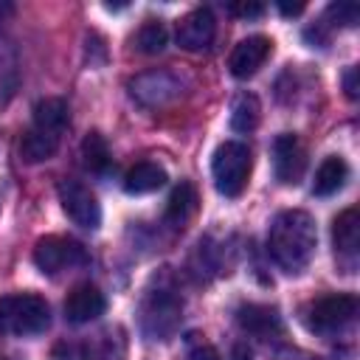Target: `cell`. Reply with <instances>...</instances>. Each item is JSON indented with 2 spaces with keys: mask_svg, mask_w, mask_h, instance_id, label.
Instances as JSON below:
<instances>
[{
  "mask_svg": "<svg viewBox=\"0 0 360 360\" xmlns=\"http://www.w3.org/2000/svg\"><path fill=\"white\" fill-rule=\"evenodd\" d=\"M349 180V166L340 155H329L323 158V163L318 166L315 172V180H312V194L315 197H329L335 191H340Z\"/></svg>",
  "mask_w": 360,
  "mask_h": 360,
  "instance_id": "e0dca14e",
  "label": "cell"
},
{
  "mask_svg": "<svg viewBox=\"0 0 360 360\" xmlns=\"http://www.w3.org/2000/svg\"><path fill=\"white\" fill-rule=\"evenodd\" d=\"M183 90H186L183 79H180L174 70H166V68L138 73V76L129 82V93H132V98H135L138 104L149 107V110L174 104V101L183 96Z\"/></svg>",
  "mask_w": 360,
  "mask_h": 360,
  "instance_id": "52a82bcc",
  "label": "cell"
},
{
  "mask_svg": "<svg viewBox=\"0 0 360 360\" xmlns=\"http://www.w3.org/2000/svg\"><path fill=\"white\" fill-rule=\"evenodd\" d=\"M20 84V62L17 51L8 39L0 37V104H6Z\"/></svg>",
  "mask_w": 360,
  "mask_h": 360,
  "instance_id": "44dd1931",
  "label": "cell"
},
{
  "mask_svg": "<svg viewBox=\"0 0 360 360\" xmlns=\"http://www.w3.org/2000/svg\"><path fill=\"white\" fill-rule=\"evenodd\" d=\"M194 214H197V191H194V186L191 183L174 186V191L169 194V202H166V225L174 228V231H183Z\"/></svg>",
  "mask_w": 360,
  "mask_h": 360,
  "instance_id": "2e32d148",
  "label": "cell"
},
{
  "mask_svg": "<svg viewBox=\"0 0 360 360\" xmlns=\"http://www.w3.org/2000/svg\"><path fill=\"white\" fill-rule=\"evenodd\" d=\"M107 301H104V292L96 287V284H76L68 298H65V318L70 323H87L93 318H98L104 312Z\"/></svg>",
  "mask_w": 360,
  "mask_h": 360,
  "instance_id": "4fadbf2b",
  "label": "cell"
},
{
  "mask_svg": "<svg viewBox=\"0 0 360 360\" xmlns=\"http://www.w3.org/2000/svg\"><path fill=\"white\" fill-rule=\"evenodd\" d=\"M82 160H84V166L93 174H107L110 172L112 155H110V146H107L101 132H87L84 135V141H82Z\"/></svg>",
  "mask_w": 360,
  "mask_h": 360,
  "instance_id": "ffe728a7",
  "label": "cell"
},
{
  "mask_svg": "<svg viewBox=\"0 0 360 360\" xmlns=\"http://www.w3.org/2000/svg\"><path fill=\"white\" fill-rule=\"evenodd\" d=\"M180 315H183V298L172 284L158 281L155 287L146 290L141 301V329L149 340H169L180 326Z\"/></svg>",
  "mask_w": 360,
  "mask_h": 360,
  "instance_id": "3957f363",
  "label": "cell"
},
{
  "mask_svg": "<svg viewBox=\"0 0 360 360\" xmlns=\"http://www.w3.org/2000/svg\"><path fill=\"white\" fill-rule=\"evenodd\" d=\"M59 141H62V132H53L48 127L31 124L22 132V138H20V158L25 163H42V160H48V158L56 155Z\"/></svg>",
  "mask_w": 360,
  "mask_h": 360,
  "instance_id": "5bb4252c",
  "label": "cell"
},
{
  "mask_svg": "<svg viewBox=\"0 0 360 360\" xmlns=\"http://www.w3.org/2000/svg\"><path fill=\"white\" fill-rule=\"evenodd\" d=\"M250 169H253V158L242 141H225L217 146L214 160H211V174H214V186L219 194L239 197L248 186Z\"/></svg>",
  "mask_w": 360,
  "mask_h": 360,
  "instance_id": "277c9868",
  "label": "cell"
},
{
  "mask_svg": "<svg viewBox=\"0 0 360 360\" xmlns=\"http://www.w3.org/2000/svg\"><path fill=\"white\" fill-rule=\"evenodd\" d=\"M59 202H62V211L76 222V225H82V228H87V231H96L98 225H101V205H98V200H96V194L84 186V183H79V180H73V177H65V180H59Z\"/></svg>",
  "mask_w": 360,
  "mask_h": 360,
  "instance_id": "ba28073f",
  "label": "cell"
},
{
  "mask_svg": "<svg viewBox=\"0 0 360 360\" xmlns=\"http://www.w3.org/2000/svg\"><path fill=\"white\" fill-rule=\"evenodd\" d=\"M354 315H357V295L352 292L321 295L309 301V307L304 309V321L309 332H318V335H335L346 329L354 321Z\"/></svg>",
  "mask_w": 360,
  "mask_h": 360,
  "instance_id": "5b68a950",
  "label": "cell"
},
{
  "mask_svg": "<svg viewBox=\"0 0 360 360\" xmlns=\"http://www.w3.org/2000/svg\"><path fill=\"white\" fill-rule=\"evenodd\" d=\"M0 360H3V357H0Z\"/></svg>",
  "mask_w": 360,
  "mask_h": 360,
  "instance_id": "f546056e",
  "label": "cell"
},
{
  "mask_svg": "<svg viewBox=\"0 0 360 360\" xmlns=\"http://www.w3.org/2000/svg\"><path fill=\"white\" fill-rule=\"evenodd\" d=\"M236 321L245 332L259 338H270L281 332V315L276 307H267V304H242L236 309Z\"/></svg>",
  "mask_w": 360,
  "mask_h": 360,
  "instance_id": "9a60e30c",
  "label": "cell"
},
{
  "mask_svg": "<svg viewBox=\"0 0 360 360\" xmlns=\"http://www.w3.org/2000/svg\"><path fill=\"white\" fill-rule=\"evenodd\" d=\"M51 323V307L37 292H11L0 298V332L11 338H31Z\"/></svg>",
  "mask_w": 360,
  "mask_h": 360,
  "instance_id": "7a4b0ae2",
  "label": "cell"
},
{
  "mask_svg": "<svg viewBox=\"0 0 360 360\" xmlns=\"http://www.w3.org/2000/svg\"><path fill=\"white\" fill-rule=\"evenodd\" d=\"M231 360H253V354H250V349L245 343H236L231 349Z\"/></svg>",
  "mask_w": 360,
  "mask_h": 360,
  "instance_id": "f1b7e54d",
  "label": "cell"
},
{
  "mask_svg": "<svg viewBox=\"0 0 360 360\" xmlns=\"http://www.w3.org/2000/svg\"><path fill=\"white\" fill-rule=\"evenodd\" d=\"M132 42H135V48L141 51V53H160L163 48H166V42H169V34H166V25L160 22V20H146L141 28H138V34L132 37Z\"/></svg>",
  "mask_w": 360,
  "mask_h": 360,
  "instance_id": "603a6c76",
  "label": "cell"
},
{
  "mask_svg": "<svg viewBox=\"0 0 360 360\" xmlns=\"http://www.w3.org/2000/svg\"><path fill=\"white\" fill-rule=\"evenodd\" d=\"M332 242H335L338 259L346 264V270H352L357 262V248H360V214H357V208H346L335 217Z\"/></svg>",
  "mask_w": 360,
  "mask_h": 360,
  "instance_id": "7c38bea8",
  "label": "cell"
},
{
  "mask_svg": "<svg viewBox=\"0 0 360 360\" xmlns=\"http://www.w3.org/2000/svg\"><path fill=\"white\" fill-rule=\"evenodd\" d=\"M163 183H166V172L152 160H141L124 174V188L129 194H149L158 191Z\"/></svg>",
  "mask_w": 360,
  "mask_h": 360,
  "instance_id": "ac0fdd59",
  "label": "cell"
},
{
  "mask_svg": "<svg viewBox=\"0 0 360 360\" xmlns=\"http://www.w3.org/2000/svg\"><path fill=\"white\" fill-rule=\"evenodd\" d=\"M326 14L338 22V25H354L357 22V17H360V8H357V3H346V0H340V3H332L329 8H326Z\"/></svg>",
  "mask_w": 360,
  "mask_h": 360,
  "instance_id": "cb8c5ba5",
  "label": "cell"
},
{
  "mask_svg": "<svg viewBox=\"0 0 360 360\" xmlns=\"http://www.w3.org/2000/svg\"><path fill=\"white\" fill-rule=\"evenodd\" d=\"M259 98L253 93H242L236 101H233V110H231V127L233 132H253L256 124H259Z\"/></svg>",
  "mask_w": 360,
  "mask_h": 360,
  "instance_id": "7402d4cb",
  "label": "cell"
},
{
  "mask_svg": "<svg viewBox=\"0 0 360 360\" xmlns=\"http://www.w3.org/2000/svg\"><path fill=\"white\" fill-rule=\"evenodd\" d=\"M228 11L231 14H239V17H259L264 11V6L262 3H231Z\"/></svg>",
  "mask_w": 360,
  "mask_h": 360,
  "instance_id": "484cf974",
  "label": "cell"
},
{
  "mask_svg": "<svg viewBox=\"0 0 360 360\" xmlns=\"http://www.w3.org/2000/svg\"><path fill=\"white\" fill-rule=\"evenodd\" d=\"M188 360H219V354H217V349H214L211 343L197 340V343L188 349Z\"/></svg>",
  "mask_w": 360,
  "mask_h": 360,
  "instance_id": "d4e9b609",
  "label": "cell"
},
{
  "mask_svg": "<svg viewBox=\"0 0 360 360\" xmlns=\"http://www.w3.org/2000/svg\"><path fill=\"white\" fill-rule=\"evenodd\" d=\"M278 11H281L284 17H295V14L304 11V3H278Z\"/></svg>",
  "mask_w": 360,
  "mask_h": 360,
  "instance_id": "83f0119b",
  "label": "cell"
},
{
  "mask_svg": "<svg viewBox=\"0 0 360 360\" xmlns=\"http://www.w3.org/2000/svg\"><path fill=\"white\" fill-rule=\"evenodd\" d=\"M315 245H318V228L307 211L290 208L273 217L267 231V250L284 273L298 276L312 262Z\"/></svg>",
  "mask_w": 360,
  "mask_h": 360,
  "instance_id": "6da1fadb",
  "label": "cell"
},
{
  "mask_svg": "<svg viewBox=\"0 0 360 360\" xmlns=\"http://www.w3.org/2000/svg\"><path fill=\"white\" fill-rule=\"evenodd\" d=\"M34 264L45 276H59L65 270L87 267L90 264V256H87V250H84L82 242H76L70 236L51 233V236H42L34 245Z\"/></svg>",
  "mask_w": 360,
  "mask_h": 360,
  "instance_id": "8992f818",
  "label": "cell"
},
{
  "mask_svg": "<svg viewBox=\"0 0 360 360\" xmlns=\"http://www.w3.org/2000/svg\"><path fill=\"white\" fill-rule=\"evenodd\" d=\"M270 51H273V42H270L267 37H262V34H253V37L242 39V42L231 51L228 68H231V73H233L236 79H248V76H253V73L267 62Z\"/></svg>",
  "mask_w": 360,
  "mask_h": 360,
  "instance_id": "8fae6325",
  "label": "cell"
},
{
  "mask_svg": "<svg viewBox=\"0 0 360 360\" xmlns=\"http://www.w3.org/2000/svg\"><path fill=\"white\" fill-rule=\"evenodd\" d=\"M79 360H124V340L110 332H98L82 343Z\"/></svg>",
  "mask_w": 360,
  "mask_h": 360,
  "instance_id": "d6986e66",
  "label": "cell"
},
{
  "mask_svg": "<svg viewBox=\"0 0 360 360\" xmlns=\"http://www.w3.org/2000/svg\"><path fill=\"white\" fill-rule=\"evenodd\" d=\"M307 169V152L301 146V141L290 132H281L276 141H273V172H276V180L284 183V186H295L301 180Z\"/></svg>",
  "mask_w": 360,
  "mask_h": 360,
  "instance_id": "9c48e42d",
  "label": "cell"
},
{
  "mask_svg": "<svg viewBox=\"0 0 360 360\" xmlns=\"http://www.w3.org/2000/svg\"><path fill=\"white\" fill-rule=\"evenodd\" d=\"M217 20L211 8H194L177 20V45L186 51H205L214 42Z\"/></svg>",
  "mask_w": 360,
  "mask_h": 360,
  "instance_id": "30bf717a",
  "label": "cell"
},
{
  "mask_svg": "<svg viewBox=\"0 0 360 360\" xmlns=\"http://www.w3.org/2000/svg\"><path fill=\"white\" fill-rule=\"evenodd\" d=\"M343 90L349 98H357V68H349L343 73Z\"/></svg>",
  "mask_w": 360,
  "mask_h": 360,
  "instance_id": "4316f807",
  "label": "cell"
}]
</instances>
